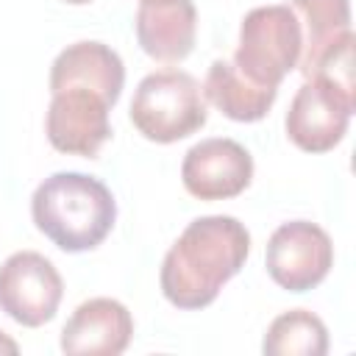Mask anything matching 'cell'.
Here are the masks:
<instances>
[{
    "label": "cell",
    "instance_id": "cell-1",
    "mask_svg": "<svg viewBox=\"0 0 356 356\" xmlns=\"http://www.w3.org/2000/svg\"><path fill=\"white\" fill-rule=\"evenodd\" d=\"M248 253L250 234L236 217H197L161 261V292L178 309H203L242 270Z\"/></svg>",
    "mask_w": 356,
    "mask_h": 356
},
{
    "label": "cell",
    "instance_id": "cell-2",
    "mask_svg": "<svg viewBox=\"0 0 356 356\" xmlns=\"http://www.w3.org/2000/svg\"><path fill=\"white\" fill-rule=\"evenodd\" d=\"M31 214L56 248L81 253L97 248L111 234L117 203L103 181L83 172H56L36 186Z\"/></svg>",
    "mask_w": 356,
    "mask_h": 356
},
{
    "label": "cell",
    "instance_id": "cell-3",
    "mask_svg": "<svg viewBox=\"0 0 356 356\" xmlns=\"http://www.w3.org/2000/svg\"><path fill=\"white\" fill-rule=\"evenodd\" d=\"M206 100L184 70H159L142 78L131 100V122L150 142H178L206 125Z\"/></svg>",
    "mask_w": 356,
    "mask_h": 356
},
{
    "label": "cell",
    "instance_id": "cell-4",
    "mask_svg": "<svg viewBox=\"0 0 356 356\" xmlns=\"http://www.w3.org/2000/svg\"><path fill=\"white\" fill-rule=\"evenodd\" d=\"M300 61V25L289 6H259L245 14L234 67L256 86L278 89Z\"/></svg>",
    "mask_w": 356,
    "mask_h": 356
},
{
    "label": "cell",
    "instance_id": "cell-5",
    "mask_svg": "<svg viewBox=\"0 0 356 356\" xmlns=\"http://www.w3.org/2000/svg\"><path fill=\"white\" fill-rule=\"evenodd\" d=\"M64 284L50 259L19 250L0 264V309L19 325L36 328L53 320Z\"/></svg>",
    "mask_w": 356,
    "mask_h": 356
},
{
    "label": "cell",
    "instance_id": "cell-6",
    "mask_svg": "<svg viewBox=\"0 0 356 356\" xmlns=\"http://www.w3.org/2000/svg\"><path fill=\"white\" fill-rule=\"evenodd\" d=\"M264 264L270 278L281 289L306 292L317 286L334 264L331 236L309 220L284 222L273 231L267 242Z\"/></svg>",
    "mask_w": 356,
    "mask_h": 356
},
{
    "label": "cell",
    "instance_id": "cell-7",
    "mask_svg": "<svg viewBox=\"0 0 356 356\" xmlns=\"http://www.w3.org/2000/svg\"><path fill=\"white\" fill-rule=\"evenodd\" d=\"M356 100L323 78H306L286 111V136L306 153H328L348 134Z\"/></svg>",
    "mask_w": 356,
    "mask_h": 356
},
{
    "label": "cell",
    "instance_id": "cell-8",
    "mask_svg": "<svg viewBox=\"0 0 356 356\" xmlns=\"http://www.w3.org/2000/svg\"><path fill=\"white\" fill-rule=\"evenodd\" d=\"M108 103L83 86H70L61 92H53L50 108H47V139L56 150L95 159L106 139L111 136L108 125Z\"/></svg>",
    "mask_w": 356,
    "mask_h": 356
},
{
    "label": "cell",
    "instance_id": "cell-9",
    "mask_svg": "<svg viewBox=\"0 0 356 356\" xmlns=\"http://www.w3.org/2000/svg\"><path fill=\"white\" fill-rule=\"evenodd\" d=\"M253 178L250 153L234 139H203L192 145L181 164V181L200 200H228L248 189Z\"/></svg>",
    "mask_w": 356,
    "mask_h": 356
},
{
    "label": "cell",
    "instance_id": "cell-10",
    "mask_svg": "<svg viewBox=\"0 0 356 356\" xmlns=\"http://www.w3.org/2000/svg\"><path fill=\"white\" fill-rule=\"evenodd\" d=\"M134 337L131 312L111 298L81 303L61 331V350L70 356H120Z\"/></svg>",
    "mask_w": 356,
    "mask_h": 356
},
{
    "label": "cell",
    "instance_id": "cell-11",
    "mask_svg": "<svg viewBox=\"0 0 356 356\" xmlns=\"http://www.w3.org/2000/svg\"><path fill=\"white\" fill-rule=\"evenodd\" d=\"M197 11L192 0H139L136 39L139 47L164 64L186 58L195 47Z\"/></svg>",
    "mask_w": 356,
    "mask_h": 356
},
{
    "label": "cell",
    "instance_id": "cell-12",
    "mask_svg": "<svg viewBox=\"0 0 356 356\" xmlns=\"http://www.w3.org/2000/svg\"><path fill=\"white\" fill-rule=\"evenodd\" d=\"M125 83L122 58L103 42H75L64 47L50 67V92L83 86L97 92L108 106L120 100Z\"/></svg>",
    "mask_w": 356,
    "mask_h": 356
},
{
    "label": "cell",
    "instance_id": "cell-13",
    "mask_svg": "<svg viewBox=\"0 0 356 356\" xmlns=\"http://www.w3.org/2000/svg\"><path fill=\"white\" fill-rule=\"evenodd\" d=\"M292 14L300 25V72L303 78L345 33H350V3L348 0H289Z\"/></svg>",
    "mask_w": 356,
    "mask_h": 356
},
{
    "label": "cell",
    "instance_id": "cell-14",
    "mask_svg": "<svg viewBox=\"0 0 356 356\" xmlns=\"http://www.w3.org/2000/svg\"><path fill=\"white\" fill-rule=\"evenodd\" d=\"M203 92L228 120H236V122H256V120H261L270 111V106L275 103V95H278V89L256 86L253 81H248L225 58H217L209 67Z\"/></svg>",
    "mask_w": 356,
    "mask_h": 356
},
{
    "label": "cell",
    "instance_id": "cell-15",
    "mask_svg": "<svg viewBox=\"0 0 356 356\" xmlns=\"http://www.w3.org/2000/svg\"><path fill=\"white\" fill-rule=\"evenodd\" d=\"M261 350L270 356H325L328 331L317 314L306 309H292L270 323Z\"/></svg>",
    "mask_w": 356,
    "mask_h": 356
},
{
    "label": "cell",
    "instance_id": "cell-16",
    "mask_svg": "<svg viewBox=\"0 0 356 356\" xmlns=\"http://www.w3.org/2000/svg\"><path fill=\"white\" fill-rule=\"evenodd\" d=\"M17 350H19V348H17V342H14V339H11L8 334H3V331H0V356H3V353L14 356Z\"/></svg>",
    "mask_w": 356,
    "mask_h": 356
},
{
    "label": "cell",
    "instance_id": "cell-17",
    "mask_svg": "<svg viewBox=\"0 0 356 356\" xmlns=\"http://www.w3.org/2000/svg\"><path fill=\"white\" fill-rule=\"evenodd\" d=\"M64 3H72V6H86V3H92V0H64Z\"/></svg>",
    "mask_w": 356,
    "mask_h": 356
}]
</instances>
